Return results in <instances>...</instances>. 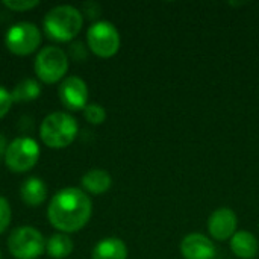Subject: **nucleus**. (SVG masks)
<instances>
[{
  "mask_svg": "<svg viewBox=\"0 0 259 259\" xmlns=\"http://www.w3.org/2000/svg\"><path fill=\"white\" fill-rule=\"evenodd\" d=\"M93 203L88 194L76 187L59 190L50 200L47 217L50 225L62 234L80 231L91 219Z\"/></svg>",
  "mask_w": 259,
  "mask_h": 259,
  "instance_id": "f257e3e1",
  "label": "nucleus"
},
{
  "mask_svg": "<svg viewBox=\"0 0 259 259\" xmlns=\"http://www.w3.org/2000/svg\"><path fill=\"white\" fill-rule=\"evenodd\" d=\"M83 14L71 5H58L52 8L42 20L46 35L58 42H68L80 32Z\"/></svg>",
  "mask_w": 259,
  "mask_h": 259,
  "instance_id": "f03ea898",
  "label": "nucleus"
},
{
  "mask_svg": "<svg viewBox=\"0 0 259 259\" xmlns=\"http://www.w3.org/2000/svg\"><path fill=\"white\" fill-rule=\"evenodd\" d=\"M79 132L76 118L62 111H56L44 117L39 126V137L50 149H65L71 146Z\"/></svg>",
  "mask_w": 259,
  "mask_h": 259,
  "instance_id": "7ed1b4c3",
  "label": "nucleus"
},
{
  "mask_svg": "<svg viewBox=\"0 0 259 259\" xmlns=\"http://www.w3.org/2000/svg\"><path fill=\"white\" fill-rule=\"evenodd\" d=\"M33 68L41 82L56 83L68 71V56L56 46H46L36 53Z\"/></svg>",
  "mask_w": 259,
  "mask_h": 259,
  "instance_id": "20e7f679",
  "label": "nucleus"
},
{
  "mask_svg": "<svg viewBox=\"0 0 259 259\" xmlns=\"http://www.w3.org/2000/svg\"><path fill=\"white\" fill-rule=\"evenodd\" d=\"M42 234L32 226L15 228L8 238V250L15 259H38L46 250Z\"/></svg>",
  "mask_w": 259,
  "mask_h": 259,
  "instance_id": "39448f33",
  "label": "nucleus"
},
{
  "mask_svg": "<svg viewBox=\"0 0 259 259\" xmlns=\"http://www.w3.org/2000/svg\"><path fill=\"white\" fill-rule=\"evenodd\" d=\"M39 155V146L33 138L18 137L8 144L5 152V164L14 173H24L36 165Z\"/></svg>",
  "mask_w": 259,
  "mask_h": 259,
  "instance_id": "423d86ee",
  "label": "nucleus"
},
{
  "mask_svg": "<svg viewBox=\"0 0 259 259\" xmlns=\"http://www.w3.org/2000/svg\"><path fill=\"white\" fill-rule=\"evenodd\" d=\"M88 49L99 58H112L120 50V33L111 21H94L87 32Z\"/></svg>",
  "mask_w": 259,
  "mask_h": 259,
  "instance_id": "0eeeda50",
  "label": "nucleus"
},
{
  "mask_svg": "<svg viewBox=\"0 0 259 259\" xmlns=\"http://www.w3.org/2000/svg\"><path fill=\"white\" fill-rule=\"evenodd\" d=\"M5 44L11 53L27 56L38 50L41 44V32L30 21H18L6 30Z\"/></svg>",
  "mask_w": 259,
  "mask_h": 259,
  "instance_id": "6e6552de",
  "label": "nucleus"
},
{
  "mask_svg": "<svg viewBox=\"0 0 259 259\" xmlns=\"http://www.w3.org/2000/svg\"><path fill=\"white\" fill-rule=\"evenodd\" d=\"M61 103L70 111L85 109L88 105V87L79 76H67L61 80L58 88Z\"/></svg>",
  "mask_w": 259,
  "mask_h": 259,
  "instance_id": "1a4fd4ad",
  "label": "nucleus"
},
{
  "mask_svg": "<svg viewBox=\"0 0 259 259\" xmlns=\"http://www.w3.org/2000/svg\"><path fill=\"white\" fill-rule=\"evenodd\" d=\"M237 214L231 208H219L208 219V232L217 241L231 240L237 232Z\"/></svg>",
  "mask_w": 259,
  "mask_h": 259,
  "instance_id": "9d476101",
  "label": "nucleus"
},
{
  "mask_svg": "<svg viewBox=\"0 0 259 259\" xmlns=\"http://www.w3.org/2000/svg\"><path fill=\"white\" fill-rule=\"evenodd\" d=\"M181 253L185 259H214L215 246L203 234H188L181 243Z\"/></svg>",
  "mask_w": 259,
  "mask_h": 259,
  "instance_id": "9b49d317",
  "label": "nucleus"
},
{
  "mask_svg": "<svg viewBox=\"0 0 259 259\" xmlns=\"http://www.w3.org/2000/svg\"><path fill=\"white\" fill-rule=\"evenodd\" d=\"M47 187L39 178H27L20 187V197L27 206H39L47 199Z\"/></svg>",
  "mask_w": 259,
  "mask_h": 259,
  "instance_id": "f8f14e48",
  "label": "nucleus"
},
{
  "mask_svg": "<svg viewBox=\"0 0 259 259\" xmlns=\"http://www.w3.org/2000/svg\"><path fill=\"white\" fill-rule=\"evenodd\" d=\"M91 259H127V247L120 238H103L94 246Z\"/></svg>",
  "mask_w": 259,
  "mask_h": 259,
  "instance_id": "ddd939ff",
  "label": "nucleus"
},
{
  "mask_svg": "<svg viewBox=\"0 0 259 259\" xmlns=\"http://www.w3.org/2000/svg\"><path fill=\"white\" fill-rule=\"evenodd\" d=\"M80 184L87 193L94 194V196H100L111 188L112 178L103 168H91L82 176Z\"/></svg>",
  "mask_w": 259,
  "mask_h": 259,
  "instance_id": "4468645a",
  "label": "nucleus"
},
{
  "mask_svg": "<svg viewBox=\"0 0 259 259\" xmlns=\"http://www.w3.org/2000/svg\"><path fill=\"white\" fill-rule=\"evenodd\" d=\"M231 250L243 259H252L258 255L259 244L256 237L249 231H238L235 235L229 240Z\"/></svg>",
  "mask_w": 259,
  "mask_h": 259,
  "instance_id": "2eb2a0df",
  "label": "nucleus"
},
{
  "mask_svg": "<svg viewBox=\"0 0 259 259\" xmlns=\"http://www.w3.org/2000/svg\"><path fill=\"white\" fill-rule=\"evenodd\" d=\"M73 249H74V246H73L71 238L62 232L52 235L46 243V250H47L49 256L53 259H64L70 256Z\"/></svg>",
  "mask_w": 259,
  "mask_h": 259,
  "instance_id": "dca6fc26",
  "label": "nucleus"
},
{
  "mask_svg": "<svg viewBox=\"0 0 259 259\" xmlns=\"http://www.w3.org/2000/svg\"><path fill=\"white\" fill-rule=\"evenodd\" d=\"M41 94V85L35 80V79H23L20 80L11 96H12V100L14 102H32V100H36Z\"/></svg>",
  "mask_w": 259,
  "mask_h": 259,
  "instance_id": "f3484780",
  "label": "nucleus"
},
{
  "mask_svg": "<svg viewBox=\"0 0 259 259\" xmlns=\"http://www.w3.org/2000/svg\"><path fill=\"white\" fill-rule=\"evenodd\" d=\"M83 117L90 124H102L106 120V111L99 103H88L83 109Z\"/></svg>",
  "mask_w": 259,
  "mask_h": 259,
  "instance_id": "a211bd4d",
  "label": "nucleus"
},
{
  "mask_svg": "<svg viewBox=\"0 0 259 259\" xmlns=\"http://www.w3.org/2000/svg\"><path fill=\"white\" fill-rule=\"evenodd\" d=\"M11 217H12L11 206H9L8 200H6L5 197L0 196V235L9 228V225H11Z\"/></svg>",
  "mask_w": 259,
  "mask_h": 259,
  "instance_id": "6ab92c4d",
  "label": "nucleus"
},
{
  "mask_svg": "<svg viewBox=\"0 0 259 259\" xmlns=\"http://www.w3.org/2000/svg\"><path fill=\"white\" fill-rule=\"evenodd\" d=\"M39 5V2L36 0H11V2H3V6H6L8 9L11 11H15V12H24V11H29L32 8H36Z\"/></svg>",
  "mask_w": 259,
  "mask_h": 259,
  "instance_id": "aec40b11",
  "label": "nucleus"
},
{
  "mask_svg": "<svg viewBox=\"0 0 259 259\" xmlns=\"http://www.w3.org/2000/svg\"><path fill=\"white\" fill-rule=\"evenodd\" d=\"M68 53H70V58H71L73 61H76V62H82V61H85L87 56H88V50H87V47L83 46V42H80V41L71 42Z\"/></svg>",
  "mask_w": 259,
  "mask_h": 259,
  "instance_id": "412c9836",
  "label": "nucleus"
},
{
  "mask_svg": "<svg viewBox=\"0 0 259 259\" xmlns=\"http://www.w3.org/2000/svg\"><path fill=\"white\" fill-rule=\"evenodd\" d=\"M12 102L14 100H12L11 93L5 87L0 85V118H3L9 112V109L12 106Z\"/></svg>",
  "mask_w": 259,
  "mask_h": 259,
  "instance_id": "4be33fe9",
  "label": "nucleus"
},
{
  "mask_svg": "<svg viewBox=\"0 0 259 259\" xmlns=\"http://www.w3.org/2000/svg\"><path fill=\"white\" fill-rule=\"evenodd\" d=\"M82 12H83L88 18L94 20V18L99 17V14H100V6H99L96 2H87V3L82 5Z\"/></svg>",
  "mask_w": 259,
  "mask_h": 259,
  "instance_id": "5701e85b",
  "label": "nucleus"
},
{
  "mask_svg": "<svg viewBox=\"0 0 259 259\" xmlns=\"http://www.w3.org/2000/svg\"><path fill=\"white\" fill-rule=\"evenodd\" d=\"M8 149V143H6V138L0 134V158L5 156V152Z\"/></svg>",
  "mask_w": 259,
  "mask_h": 259,
  "instance_id": "b1692460",
  "label": "nucleus"
},
{
  "mask_svg": "<svg viewBox=\"0 0 259 259\" xmlns=\"http://www.w3.org/2000/svg\"><path fill=\"white\" fill-rule=\"evenodd\" d=\"M0 259H2V252H0Z\"/></svg>",
  "mask_w": 259,
  "mask_h": 259,
  "instance_id": "393cba45",
  "label": "nucleus"
}]
</instances>
